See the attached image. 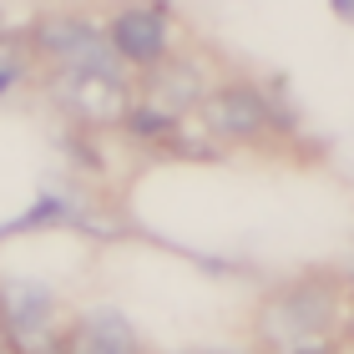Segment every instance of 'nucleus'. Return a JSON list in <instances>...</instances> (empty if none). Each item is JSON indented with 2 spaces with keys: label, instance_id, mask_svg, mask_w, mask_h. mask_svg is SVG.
<instances>
[{
  "label": "nucleus",
  "instance_id": "f257e3e1",
  "mask_svg": "<svg viewBox=\"0 0 354 354\" xmlns=\"http://www.w3.org/2000/svg\"><path fill=\"white\" fill-rule=\"evenodd\" d=\"M334 324H339V288L324 279H299L268 294V304L259 309V339L268 344V354L334 339Z\"/></svg>",
  "mask_w": 354,
  "mask_h": 354
},
{
  "label": "nucleus",
  "instance_id": "f03ea898",
  "mask_svg": "<svg viewBox=\"0 0 354 354\" xmlns=\"http://www.w3.org/2000/svg\"><path fill=\"white\" fill-rule=\"evenodd\" d=\"M36 51L56 61V71H91V76H127L106 41V26H91L82 15H46L36 26Z\"/></svg>",
  "mask_w": 354,
  "mask_h": 354
},
{
  "label": "nucleus",
  "instance_id": "7ed1b4c3",
  "mask_svg": "<svg viewBox=\"0 0 354 354\" xmlns=\"http://www.w3.org/2000/svg\"><path fill=\"white\" fill-rule=\"evenodd\" d=\"M198 111H203V127L223 142H259L273 127H288L259 86H218L207 91V102Z\"/></svg>",
  "mask_w": 354,
  "mask_h": 354
},
{
  "label": "nucleus",
  "instance_id": "20e7f679",
  "mask_svg": "<svg viewBox=\"0 0 354 354\" xmlns=\"http://www.w3.org/2000/svg\"><path fill=\"white\" fill-rule=\"evenodd\" d=\"M51 96L66 117L86 122V127H111L127 122L132 111V86L127 76H91V71H61L51 82Z\"/></svg>",
  "mask_w": 354,
  "mask_h": 354
},
{
  "label": "nucleus",
  "instance_id": "39448f33",
  "mask_svg": "<svg viewBox=\"0 0 354 354\" xmlns=\"http://www.w3.org/2000/svg\"><path fill=\"white\" fill-rule=\"evenodd\" d=\"M106 41L122 66L152 71L172 56V15L162 6H122L106 26Z\"/></svg>",
  "mask_w": 354,
  "mask_h": 354
},
{
  "label": "nucleus",
  "instance_id": "423d86ee",
  "mask_svg": "<svg viewBox=\"0 0 354 354\" xmlns=\"http://www.w3.org/2000/svg\"><path fill=\"white\" fill-rule=\"evenodd\" d=\"M207 102V86H203V71L192 66V61H162V66H152L147 76H142V96H137V106H147L157 111V117H172V122H183L192 106H203Z\"/></svg>",
  "mask_w": 354,
  "mask_h": 354
},
{
  "label": "nucleus",
  "instance_id": "0eeeda50",
  "mask_svg": "<svg viewBox=\"0 0 354 354\" xmlns=\"http://www.w3.org/2000/svg\"><path fill=\"white\" fill-rule=\"evenodd\" d=\"M66 354H142V339L117 309H91L66 329Z\"/></svg>",
  "mask_w": 354,
  "mask_h": 354
},
{
  "label": "nucleus",
  "instance_id": "6e6552de",
  "mask_svg": "<svg viewBox=\"0 0 354 354\" xmlns=\"http://www.w3.org/2000/svg\"><path fill=\"white\" fill-rule=\"evenodd\" d=\"M283 354H339V339H314V344H299V349H283Z\"/></svg>",
  "mask_w": 354,
  "mask_h": 354
},
{
  "label": "nucleus",
  "instance_id": "1a4fd4ad",
  "mask_svg": "<svg viewBox=\"0 0 354 354\" xmlns=\"http://www.w3.org/2000/svg\"><path fill=\"white\" fill-rule=\"evenodd\" d=\"M15 82H21V66H10V61H6V66H0V91H10Z\"/></svg>",
  "mask_w": 354,
  "mask_h": 354
},
{
  "label": "nucleus",
  "instance_id": "9d476101",
  "mask_svg": "<svg viewBox=\"0 0 354 354\" xmlns=\"http://www.w3.org/2000/svg\"><path fill=\"white\" fill-rule=\"evenodd\" d=\"M334 15H344V21H354V6H334Z\"/></svg>",
  "mask_w": 354,
  "mask_h": 354
},
{
  "label": "nucleus",
  "instance_id": "9b49d317",
  "mask_svg": "<svg viewBox=\"0 0 354 354\" xmlns=\"http://www.w3.org/2000/svg\"><path fill=\"white\" fill-rule=\"evenodd\" d=\"M187 354H238V349H187Z\"/></svg>",
  "mask_w": 354,
  "mask_h": 354
},
{
  "label": "nucleus",
  "instance_id": "f8f14e48",
  "mask_svg": "<svg viewBox=\"0 0 354 354\" xmlns=\"http://www.w3.org/2000/svg\"><path fill=\"white\" fill-rule=\"evenodd\" d=\"M0 354H10V339H6V329H0Z\"/></svg>",
  "mask_w": 354,
  "mask_h": 354
},
{
  "label": "nucleus",
  "instance_id": "ddd939ff",
  "mask_svg": "<svg viewBox=\"0 0 354 354\" xmlns=\"http://www.w3.org/2000/svg\"><path fill=\"white\" fill-rule=\"evenodd\" d=\"M349 294H354V273H349Z\"/></svg>",
  "mask_w": 354,
  "mask_h": 354
},
{
  "label": "nucleus",
  "instance_id": "4468645a",
  "mask_svg": "<svg viewBox=\"0 0 354 354\" xmlns=\"http://www.w3.org/2000/svg\"><path fill=\"white\" fill-rule=\"evenodd\" d=\"M349 339H354V324H349Z\"/></svg>",
  "mask_w": 354,
  "mask_h": 354
}]
</instances>
